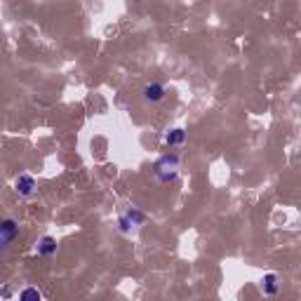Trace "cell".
Listing matches in <instances>:
<instances>
[{
    "mask_svg": "<svg viewBox=\"0 0 301 301\" xmlns=\"http://www.w3.org/2000/svg\"><path fill=\"white\" fill-rule=\"evenodd\" d=\"M54 252H57V240H54L52 235H45L38 240V254L50 256V254H54Z\"/></svg>",
    "mask_w": 301,
    "mask_h": 301,
    "instance_id": "8992f818",
    "label": "cell"
},
{
    "mask_svg": "<svg viewBox=\"0 0 301 301\" xmlns=\"http://www.w3.org/2000/svg\"><path fill=\"white\" fill-rule=\"evenodd\" d=\"M19 301H42V294L35 287H26V290L19 294Z\"/></svg>",
    "mask_w": 301,
    "mask_h": 301,
    "instance_id": "9c48e42d",
    "label": "cell"
},
{
    "mask_svg": "<svg viewBox=\"0 0 301 301\" xmlns=\"http://www.w3.org/2000/svg\"><path fill=\"white\" fill-rule=\"evenodd\" d=\"M264 294H275L278 292V275H273V273H268V275H264Z\"/></svg>",
    "mask_w": 301,
    "mask_h": 301,
    "instance_id": "ba28073f",
    "label": "cell"
},
{
    "mask_svg": "<svg viewBox=\"0 0 301 301\" xmlns=\"http://www.w3.org/2000/svg\"><path fill=\"white\" fill-rule=\"evenodd\" d=\"M165 141H167L169 146H179V144H184L186 141V132L177 127V130H172V132L165 134Z\"/></svg>",
    "mask_w": 301,
    "mask_h": 301,
    "instance_id": "52a82bcc",
    "label": "cell"
},
{
    "mask_svg": "<svg viewBox=\"0 0 301 301\" xmlns=\"http://www.w3.org/2000/svg\"><path fill=\"white\" fill-rule=\"evenodd\" d=\"M17 235H19V224L14 219H10V217H3L0 219V254H5L10 249V245L17 240Z\"/></svg>",
    "mask_w": 301,
    "mask_h": 301,
    "instance_id": "7a4b0ae2",
    "label": "cell"
},
{
    "mask_svg": "<svg viewBox=\"0 0 301 301\" xmlns=\"http://www.w3.org/2000/svg\"><path fill=\"white\" fill-rule=\"evenodd\" d=\"M144 99L146 101H162V99H165V87H162L160 82H150V85H146Z\"/></svg>",
    "mask_w": 301,
    "mask_h": 301,
    "instance_id": "5b68a950",
    "label": "cell"
},
{
    "mask_svg": "<svg viewBox=\"0 0 301 301\" xmlns=\"http://www.w3.org/2000/svg\"><path fill=\"white\" fill-rule=\"evenodd\" d=\"M141 224H144V214H141L139 209H130L127 214L120 219V228H122V231H130V226L134 228V226H141Z\"/></svg>",
    "mask_w": 301,
    "mask_h": 301,
    "instance_id": "277c9868",
    "label": "cell"
},
{
    "mask_svg": "<svg viewBox=\"0 0 301 301\" xmlns=\"http://www.w3.org/2000/svg\"><path fill=\"white\" fill-rule=\"evenodd\" d=\"M179 174V158L177 156H165L156 162V179L162 184H169V181L177 179Z\"/></svg>",
    "mask_w": 301,
    "mask_h": 301,
    "instance_id": "6da1fadb",
    "label": "cell"
},
{
    "mask_svg": "<svg viewBox=\"0 0 301 301\" xmlns=\"http://www.w3.org/2000/svg\"><path fill=\"white\" fill-rule=\"evenodd\" d=\"M14 188H17L19 196L29 198V196H33V191H35V179L31 174H19L17 181H14Z\"/></svg>",
    "mask_w": 301,
    "mask_h": 301,
    "instance_id": "3957f363",
    "label": "cell"
}]
</instances>
